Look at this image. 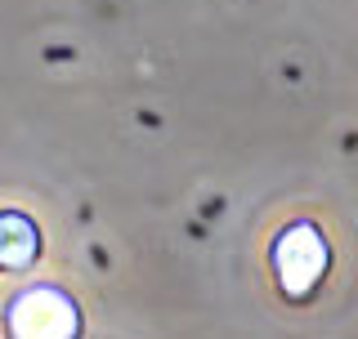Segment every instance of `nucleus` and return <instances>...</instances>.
Here are the masks:
<instances>
[{"label": "nucleus", "instance_id": "nucleus-3", "mask_svg": "<svg viewBox=\"0 0 358 339\" xmlns=\"http://www.w3.org/2000/svg\"><path fill=\"white\" fill-rule=\"evenodd\" d=\"M36 255H41L36 223L18 210H5L0 214V268L5 273H22V268L36 264Z\"/></svg>", "mask_w": 358, "mask_h": 339}, {"label": "nucleus", "instance_id": "nucleus-2", "mask_svg": "<svg viewBox=\"0 0 358 339\" xmlns=\"http://www.w3.org/2000/svg\"><path fill=\"white\" fill-rule=\"evenodd\" d=\"M5 322H9L14 335H31V339H72V335H81V312H76V303L54 286L22 290V295L9 303Z\"/></svg>", "mask_w": 358, "mask_h": 339}, {"label": "nucleus", "instance_id": "nucleus-1", "mask_svg": "<svg viewBox=\"0 0 358 339\" xmlns=\"http://www.w3.org/2000/svg\"><path fill=\"white\" fill-rule=\"evenodd\" d=\"M327 264H331V250H327V241H322V232L313 228V223H291L273 241V273H278V286H282L291 299H305L322 281Z\"/></svg>", "mask_w": 358, "mask_h": 339}]
</instances>
